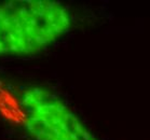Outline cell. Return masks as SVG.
Wrapping results in <instances>:
<instances>
[{
	"mask_svg": "<svg viewBox=\"0 0 150 140\" xmlns=\"http://www.w3.org/2000/svg\"><path fill=\"white\" fill-rule=\"evenodd\" d=\"M71 25V14L59 1L0 2V56L38 54L63 37Z\"/></svg>",
	"mask_w": 150,
	"mask_h": 140,
	"instance_id": "6da1fadb",
	"label": "cell"
},
{
	"mask_svg": "<svg viewBox=\"0 0 150 140\" xmlns=\"http://www.w3.org/2000/svg\"><path fill=\"white\" fill-rule=\"evenodd\" d=\"M24 125L35 140H98L58 96L43 87H29L21 97Z\"/></svg>",
	"mask_w": 150,
	"mask_h": 140,
	"instance_id": "7a4b0ae2",
	"label": "cell"
}]
</instances>
